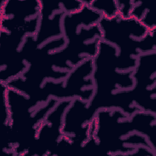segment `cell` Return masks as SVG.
<instances>
[{"label": "cell", "instance_id": "cell-1", "mask_svg": "<svg viewBox=\"0 0 156 156\" xmlns=\"http://www.w3.org/2000/svg\"><path fill=\"white\" fill-rule=\"evenodd\" d=\"M102 40L118 50L117 69L133 71L140 54L156 52L154 36L156 30H149L140 20L117 15L102 16L99 22Z\"/></svg>", "mask_w": 156, "mask_h": 156}, {"label": "cell", "instance_id": "cell-2", "mask_svg": "<svg viewBox=\"0 0 156 156\" xmlns=\"http://www.w3.org/2000/svg\"><path fill=\"white\" fill-rule=\"evenodd\" d=\"M117 48L100 40L93 60L92 79L94 92L89 106L94 111L105 108L110 98L116 91L132 89L135 85L133 71H121L117 69Z\"/></svg>", "mask_w": 156, "mask_h": 156}, {"label": "cell", "instance_id": "cell-3", "mask_svg": "<svg viewBox=\"0 0 156 156\" xmlns=\"http://www.w3.org/2000/svg\"><path fill=\"white\" fill-rule=\"evenodd\" d=\"M93 71V58H88L71 70L64 79L46 80L41 86L42 91L48 99L53 98L62 101L79 98L90 102L94 92Z\"/></svg>", "mask_w": 156, "mask_h": 156}, {"label": "cell", "instance_id": "cell-4", "mask_svg": "<svg viewBox=\"0 0 156 156\" xmlns=\"http://www.w3.org/2000/svg\"><path fill=\"white\" fill-rule=\"evenodd\" d=\"M73 100L59 101L40 124L32 145L24 156L53 155L62 136L65 111Z\"/></svg>", "mask_w": 156, "mask_h": 156}, {"label": "cell", "instance_id": "cell-5", "mask_svg": "<svg viewBox=\"0 0 156 156\" xmlns=\"http://www.w3.org/2000/svg\"><path fill=\"white\" fill-rule=\"evenodd\" d=\"M1 16L31 19L39 15L40 1H2Z\"/></svg>", "mask_w": 156, "mask_h": 156}, {"label": "cell", "instance_id": "cell-6", "mask_svg": "<svg viewBox=\"0 0 156 156\" xmlns=\"http://www.w3.org/2000/svg\"><path fill=\"white\" fill-rule=\"evenodd\" d=\"M93 9L99 12L102 16L113 17L118 15V1H86Z\"/></svg>", "mask_w": 156, "mask_h": 156}, {"label": "cell", "instance_id": "cell-7", "mask_svg": "<svg viewBox=\"0 0 156 156\" xmlns=\"http://www.w3.org/2000/svg\"><path fill=\"white\" fill-rule=\"evenodd\" d=\"M61 7L65 13H71L81 9L85 4V1H68L60 2Z\"/></svg>", "mask_w": 156, "mask_h": 156}]
</instances>
